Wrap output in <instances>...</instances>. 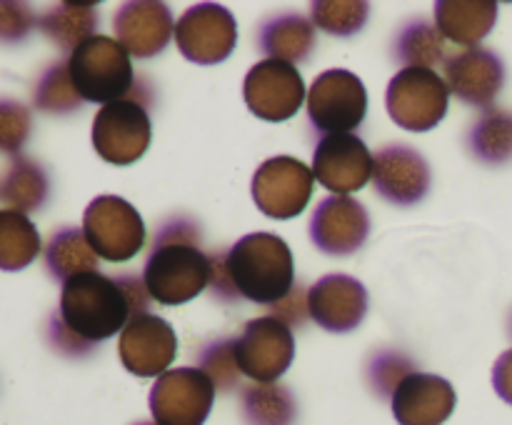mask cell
Here are the masks:
<instances>
[{"mask_svg":"<svg viewBox=\"0 0 512 425\" xmlns=\"http://www.w3.org/2000/svg\"><path fill=\"white\" fill-rule=\"evenodd\" d=\"M30 28V13L23 5L0 3V38L15 40Z\"/></svg>","mask_w":512,"mask_h":425,"instance_id":"34","label":"cell"},{"mask_svg":"<svg viewBox=\"0 0 512 425\" xmlns=\"http://www.w3.org/2000/svg\"><path fill=\"white\" fill-rule=\"evenodd\" d=\"M118 353L125 368L140 378L163 375L178 355V335L173 325L153 313L130 318L118 338Z\"/></svg>","mask_w":512,"mask_h":425,"instance_id":"14","label":"cell"},{"mask_svg":"<svg viewBox=\"0 0 512 425\" xmlns=\"http://www.w3.org/2000/svg\"><path fill=\"white\" fill-rule=\"evenodd\" d=\"M113 28L115 40L135 58L158 55L168 45L170 35H175L173 15H170L168 5L155 3V0L120 5Z\"/></svg>","mask_w":512,"mask_h":425,"instance_id":"19","label":"cell"},{"mask_svg":"<svg viewBox=\"0 0 512 425\" xmlns=\"http://www.w3.org/2000/svg\"><path fill=\"white\" fill-rule=\"evenodd\" d=\"M150 118L138 100L103 105L93 120V148L105 163L130 165L143 158L150 145Z\"/></svg>","mask_w":512,"mask_h":425,"instance_id":"10","label":"cell"},{"mask_svg":"<svg viewBox=\"0 0 512 425\" xmlns=\"http://www.w3.org/2000/svg\"><path fill=\"white\" fill-rule=\"evenodd\" d=\"M368 20L365 3H313V23L330 35H353Z\"/></svg>","mask_w":512,"mask_h":425,"instance_id":"31","label":"cell"},{"mask_svg":"<svg viewBox=\"0 0 512 425\" xmlns=\"http://www.w3.org/2000/svg\"><path fill=\"white\" fill-rule=\"evenodd\" d=\"M445 83L460 100L475 108H485L498 98L505 83L503 60L485 48L455 53L445 60Z\"/></svg>","mask_w":512,"mask_h":425,"instance_id":"20","label":"cell"},{"mask_svg":"<svg viewBox=\"0 0 512 425\" xmlns=\"http://www.w3.org/2000/svg\"><path fill=\"white\" fill-rule=\"evenodd\" d=\"M243 95L248 108L258 118L280 123V120L293 118L300 110L305 93L303 75L298 68L283 60L265 58L248 70L243 83Z\"/></svg>","mask_w":512,"mask_h":425,"instance_id":"12","label":"cell"},{"mask_svg":"<svg viewBox=\"0 0 512 425\" xmlns=\"http://www.w3.org/2000/svg\"><path fill=\"white\" fill-rule=\"evenodd\" d=\"M95 10H98L95 3H60L58 8H53L40 18V28L60 48L73 53L78 45L93 38V30L98 25V13Z\"/></svg>","mask_w":512,"mask_h":425,"instance_id":"25","label":"cell"},{"mask_svg":"<svg viewBox=\"0 0 512 425\" xmlns=\"http://www.w3.org/2000/svg\"><path fill=\"white\" fill-rule=\"evenodd\" d=\"M375 190L395 205H413L430 188V168L420 153L408 145L378 150L373 163Z\"/></svg>","mask_w":512,"mask_h":425,"instance_id":"18","label":"cell"},{"mask_svg":"<svg viewBox=\"0 0 512 425\" xmlns=\"http://www.w3.org/2000/svg\"><path fill=\"white\" fill-rule=\"evenodd\" d=\"M40 235L33 220L20 210H0V270H23L38 258Z\"/></svg>","mask_w":512,"mask_h":425,"instance_id":"24","label":"cell"},{"mask_svg":"<svg viewBox=\"0 0 512 425\" xmlns=\"http://www.w3.org/2000/svg\"><path fill=\"white\" fill-rule=\"evenodd\" d=\"M295 340L283 320L265 315L245 323L240 338L233 340V355L240 373L258 383H273L293 363Z\"/></svg>","mask_w":512,"mask_h":425,"instance_id":"8","label":"cell"},{"mask_svg":"<svg viewBox=\"0 0 512 425\" xmlns=\"http://www.w3.org/2000/svg\"><path fill=\"white\" fill-rule=\"evenodd\" d=\"M493 385H495V390L500 393V398L508 400V403L512 405V350L500 355L498 363H495Z\"/></svg>","mask_w":512,"mask_h":425,"instance_id":"35","label":"cell"},{"mask_svg":"<svg viewBox=\"0 0 512 425\" xmlns=\"http://www.w3.org/2000/svg\"><path fill=\"white\" fill-rule=\"evenodd\" d=\"M30 133V113L20 103L0 100V150L18 153Z\"/></svg>","mask_w":512,"mask_h":425,"instance_id":"32","label":"cell"},{"mask_svg":"<svg viewBox=\"0 0 512 425\" xmlns=\"http://www.w3.org/2000/svg\"><path fill=\"white\" fill-rule=\"evenodd\" d=\"M150 300L153 298L138 275L108 278L100 270H90L63 283L60 323L75 340L98 343L123 333L130 318L148 313Z\"/></svg>","mask_w":512,"mask_h":425,"instance_id":"1","label":"cell"},{"mask_svg":"<svg viewBox=\"0 0 512 425\" xmlns=\"http://www.w3.org/2000/svg\"><path fill=\"white\" fill-rule=\"evenodd\" d=\"M195 228L180 220L165 228L143 268L145 290L163 305H183L208 288L213 260L195 245Z\"/></svg>","mask_w":512,"mask_h":425,"instance_id":"2","label":"cell"},{"mask_svg":"<svg viewBox=\"0 0 512 425\" xmlns=\"http://www.w3.org/2000/svg\"><path fill=\"white\" fill-rule=\"evenodd\" d=\"M45 263H48V270L53 273V278L65 283V280L75 278L80 273L98 270V255L88 245L83 230L65 228L60 233H55L53 240L48 243Z\"/></svg>","mask_w":512,"mask_h":425,"instance_id":"26","label":"cell"},{"mask_svg":"<svg viewBox=\"0 0 512 425\" xmlns=\"http://www.w3.org/2000/svg\"><path fill=\"white\" fill-rule=\"evenodd\" d=\"M80 95L75 93L73 83H70L68 65H53L48 73L43 75V80L38 83L35 90V103L38 108L50 110V113H68L80 105Z\"/></svg>","mask_w":512,"mask_h":425,"instance_id":"30","label":"cell"},{"mask_svg":"<svg viewBox=\"0 0 512 425\" xmlns=\"http://www.w3.org/2000/svg\"><path fill=\"white\" fill-rule=\"evenodd\" d=\"M455 405V390L445 378L410 373L393 393L395 418L403 425H440Z\"/></svg>","mask_w":512,"mask_h":425,"instance_id":"21","label":"cell"},{"mask_svg":"<svg viewBox=\"0 0 512 425\" xmlns=\"http://www.w3.org/2000/svg\"><path fill=\"white\" fill-rule=\"evenodd\" d=\"M238 363L233 355V340H220L213 348L203 353V373L210 380H223V385H233L235 373H238Z\"/></svg>","mask_w":512,"mask_h":425,"instance_id":"33","label":"cell"},{"mask_svg":"<svg viewBox=\"0 0 512 425\" xmlns=\"http://www.w3.org/2000/svg\"><path fill=\"white\" fill-rule=\"evenodd\" d=\"M313 183V168L290 155H278L255 170L253 200L268 218L288 220L303 213L313 195Z\"/></svg>","mask_w":512,"mask_h":425,"instance_id":"9","label":"cell"},{"mask_svg":"<svg viewBox=\"0 0 512 425\" xmlns=\"http://www.w3.org/2000/svg\"><path fill=\"white\" fill-rule=\"evenodd\" d=\"M373 163V153L358 135H325L313 153V175L330 193L348 195L368 185Z\"/></svg>","mask_w":512,"mask_h":425,"instance_id":"15","label":"cell"},{"mask_svg":"<svg viewBox=\"0 0 512 425\" xmlns=\"http://www.w3.org/2000/svg\"><path fill=\"white\" fill-rule=\"evenodd\" d=\"M475 155L485 163H505L512 158V115L488 110L470 135Z\"/></svg>","mask_w":512,"mask_h":425,"instance_id":"28","label":"cell"},{"mask_svg":"<svg viewBox=\"0 0 512 425\" xmlns=\"http://www.w3.org/2000/svg\"><path fill=\"white\" fill-rule=\"evenodd\" d=\"M498 3L493 0H440L435 3V23L445 40L475 48L493 30Z\"/></svg>","mask_w":512,"mask_h":425,"instance_id":"22","label":"cell"},{"mask_svg":"<svg viewBox=\"0 0 512 425\" xmlns=\"http://www.w3.org/2000/svg\"><path fill=\"white\" fill-rule=\"evenodd\" d=\"M448 100V83L430 68H403L385 93L393 123L413 133L433 130L448 113Z\"/></svg>","mask_w":512,"mask_h":425,"instance_id":"6","label":"cell"},{"mask_svg":"<svg viewBox=\"0 0 512 425\" xmlns=\"http://www.w3.org/2000/svg\"><path fill=\"white\" fill-rule=\"evenodd\" d=\"M370 218L363 203L350 195H330L315 208L310 238L323 253L350 255L368 240Z\"/></svg>","mask_w":512,"mask_h":425,"instance_id":"17","label":"cell"},{"mask_svg":"<svg viewBox=\"0 0 512 425\" xmlns=\"http://www.w3.org/2000/svg\"><path fill=\"white\" fill-rule=\"evenodd\" d=\"M45 195H48V180L33 160H15L0 183V198L10 205V210H20V213L38 208Z\"/></svg>","mask_w":512,"mask_h":425,"instance_id":"27","label":"cell"},{"mask_svg":"<svg viewBox=\"0 0 512 425\" xmlns=\"http://www.w3.org/2000/svg\"><path fill=\"white\" fill-rule=\"evenodd\" d=\"M235 293L260 305H278L293 293L295 268L288 243L275 233H250L225 255Z\"/></svg>","mask_w":512,"mask_h":425,"instance_id":"3","label":"cell"},{"mask_svg":"<svg viewBox=\"0 0 512 425\" xmlns=\"http://www.w3.org/2000/svg\"><path fill=\"white\" fill-rule=\"evenodd\" d=\"M83 235L98 258L125 263L145 245V223L125 198L98 195L83 213Z\"/></svg>","mask_w":512,"mask_h":425,"instance_id":"5","label":"cell"},{"mask_svg":"<svg viewBox=\"0 0 512 425\" xmlns=\"http://www.w3.org/2000/svg\"><path fill=\"white\" fill-rule=\"evenodd\" d=\"M258 43L263 53H268V58L293 65L308 58L310 50L315 48V28L310 20L285 13L278 18H270L260 28Z\"/></svg>","mask_w":512,"mask_h":425,"instance_id":"23","label":"cell"},{"mask_svg":"<svg viewBox=\"0 0 512 425\" xmlns=\"http://www.w3.org/2000/svg\"><path fill=\"white\" fill-rule=\"evenodd\" d=\"M368 113L363 80L343 68L325 70L308 90V115L318 130L343 135L358 128Z\"/></svg>","mask_w":512,"mask_h":425,"instance_id":"7","label":"cell"},{"mask_svg":"<svg viewBox=\"0 0 512 425\" xmlns=\"http://www.w3.org/2000/svg\"><path fill=\"white\" fill-rule=\"evenodd\" d=\"M308 313L330 333L355 330L368 313L365 285L343 273L325 275L308 290Z\"/></svg>","mask_w":512,"mask_h":425,"instance_id":"16","label":"cell"},{"mask_svg":"<svg viewBox=\"0 0 512 425\" xmlns=\"http://www.w3.org/2000/svg\"><path fill=\"white\" fill-rule=\"evenodd\" d=\"M215 398V383L198 368L165 370L153 385L150 408L158 425H203Z\"/></svg>","mask_w":512,"mask_h":425,"instance_id":"13","label":"cell"},{"mask_svg":"<svg viewBox=\"0 0 512 425\" xmlns=\"http://www.w3.org/2000/svg\"><path fill=\"white\" fill-rule=\"evenodd\" d=\"M398 58L405 68H430L445 58L443 40L438 28H430L428 23H413L405 28L398 38Z\"/></svg>","mask_w":512,"mask_h":425,"instance_id":"29","label":"cell"},{"mask_svg":"<svg viewBox=\"0 0 512 425\" xmlns=\"http://www.w3.org/2000/svg\"><path fill=\"white\" fill-rule=\"evenodd\" d=\"M68 75L75 93L88 103L125 100L133 88V63L123 45L108 35H93L70 53Z\"/></svg>","mask_w":512,"mask_h":425,"instance_id":"4","label":"cell"},{"mask_svg":"<svg viewBox=\"0 0 512 425\" xmlns=\"http://www.w3.org/2000/svg\"><path fill=\"white\" fill-rule=\"evenodd\" d=\"M175 43L193 63H223L238 43V23L223 5L198 3L180 15L175 25Z\"/></svg>","mask_w":512,"mask_h":425,"instance_id":"11","label":"cell"}]
</instances>
